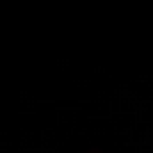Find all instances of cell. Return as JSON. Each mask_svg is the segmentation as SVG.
Instances as JSON below:
<instances>
[]
</instances>
